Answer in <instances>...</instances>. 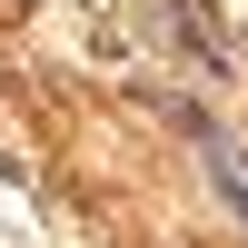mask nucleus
Instances as JSON below:
<instances>
[{
  "instance_id": "nucleus-1",
  "label": "nucleus",
  "mask_w": 248,
  "mask_h": 248,
  "mask_svg": "<svg viewBox=\"0 0 248 248\" xmlns=\"http://www.w3.org/2000/svg\"><path fill=\"white\" fill-rule=\"evenodd\" d=\"M209 179H218V199L248 218V149H229V139H209Z\"/></svg>"
}]
</instances>
